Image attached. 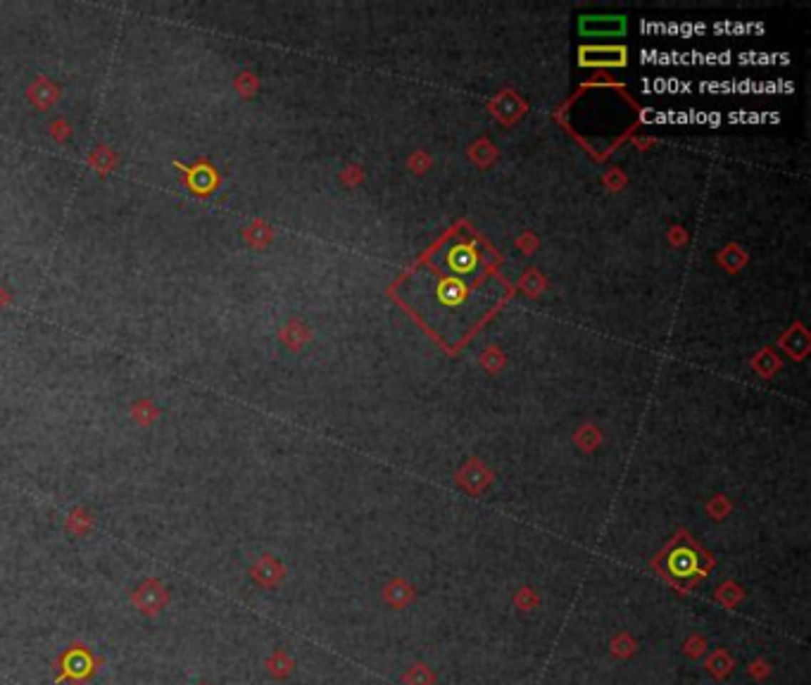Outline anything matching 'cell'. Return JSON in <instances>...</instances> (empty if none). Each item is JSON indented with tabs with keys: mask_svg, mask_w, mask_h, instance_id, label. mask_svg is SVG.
<instances>
[{
	"mask_svg": "<svg viewBox=\"0 0 811 685\" xmlns=\"http://www.w3.org/2000/svg\"><path fill=\"white\" fill-rule=\"evenodd\" d=\"M98 664L101 659L91 652L86 645H81V642H74V645H69L65 652L60 654L58 659V676H55V681H69V683H76V685H83L88 683L91 678L96 676L98 671Z\"/></svg>",
	"mask_w": 811,
	"mask_h": 685,
	"instance_id": "cell-1",
	"label": "cell"
},
{
	"mask_svg": "<svg viewBox=\"0 0 811 685\" xmlns=\"http://www.w3.org/2000/svg\"><path fill=\"white\" fill-rule=\"evenodd\" d=\"M131 602L141 614L155 616V614H160L169 602V592L158 578H146V581L138 583L136 590L131 592Z\"/></svg>",
	"mask_w": 811,
	"mask_h": 685,
	"instance_id": "cell-2",
	"label": "cell"
},
{
	"mask_svg": "<svg viewBox=\"0 0 811 685\" xmlns=\"http://www.w3.org/2000/svg\"><path fill=\"white\" fill-rule=\"evenodd\" d=\"M445 262H447V269L459 278H476L483 269L476 248L466 245V243H457V245L447 248Z\"/></svg>",
	"mask_w": 811,
	"mask_h": 685,
	"instance_id": "cell-3",
	"label": "cell"
},
{
	"mask_svg": "<svg viewBox=\"0 0 811 685\" xmlns=\"http://www.w3.org/2000/svg\"><path fill=\"white\" fill-rule=\"evenodd\" d=\"M174 164H176V167H179V169H183V174H186V181H188V188L193 191V193H198V196H205V193L215 191L217 186H219V174H217V169L212 167V164H208V162L195 164L193 169L183 167L181 162H174Z\"/></svg>",
	"mask_w": 811,
	"mask_h": 685,
	"instance_id": "cell-4",
	"label": "cell"
},
{
	"mask_svg": "<svg viewBox=\"0 0 811 685\" xmlns=\"http://www.w3.org/2000/svg\"><path fill=\"white\" fill-rule=\"evenodd\" d=\"M60 93H62L60 86H55L48 76H36L34 78V83L26 88V98H29L39 110H48V107H53L55 103H58Z\"/></svg>",
	"mask_w": 811,
	"mask_h": 685,
	"instance_id": "cell-5",
	"label": "cell"
},
{
	"mask_svg": "<svg viewBox=\"0 0 811 685\" xmlns=\"http://www.w3.org/2000/svg\"><path fill=\"white\" fill-rule=\"evenodd\" d=\"M253 576H255V581H257V583L267 585V588H272V585H276V583L281 581L283 569H281L279 562L272 559V557H262V559L253 567Z\"/></svg>",
	"mask_w": 811,
	"mask_h": 685,
	"instance_id": "cell-6",
	"label": "cell"
},
{
	"mask_svg": "<svg viewBox=\"0 0 811 685\" xmlns=\"http://www.w3.org/2000/svg\"><path fill=\"white\" fill-rule=\"evenodd\" d=\"M117 160H119L117 153H115V150H112L110 146H105V143H101V146H96L93 150H91V155H88L91 169H96L101 176H108L110 171L115 169Z\"/></svg>",
	"mask_w": 811,
	"mask_h": 685,
	"instance_id": "cell-7",
	"label": "cell"
},
{
	"mask_svg": "<svg viewBox=\"0 0 811 685\" xmlns=\"http://www.w3.org/2000/svg\"><path fill=\"white\" fill-rule=\"evenodd\" d=\"M158 417H160V410L155 407L153 400L141 397V400H136V402L131 405V421H133V424L151 426V424H155V421H158Z\"/></svg>",
	"mask_w": 811,
	"mask_h": 685,
	"instance_id": "cell-8",
	"label": "cell"
},
{
	"mask_svg": "<svg viewBox=\"0 0 811 685\" xmlns=\"http://www.w3.org/2000/svg\"><path fill=\"white\" fill-rule=\"evenodd\" d=\"M623 55H626L623 50H586V53H581V64H600V62L623 64L626 62Z\"/></svg>",
	"mask_w": 811,
	"mask_h": 685,
	"instance_id": "cell-9",
	"label": "cell"
},
{
	"mask_svg": "<svg viewBox=\"0 0 811 685\" xmlns=\"http://www.w3.org/2000/svg\"><path fill=\"white\" fill-rule=\"evenodd\" d=\"M91 526H93V517H91V512L83 509V507H79V509H74L72 514H69V519H67V531L69 533L86 535L91 531Z\"/></svg>",
	"mask_w": 811,
	"mask_h": 685,
	"instance_id": "cell-10",
	"label": "cell"
},
{
	"mask_svg": "<svg viewBox=\"0 0 811 685\" xmlns=\"http://www.w3.org/2000/svg\"><path fill=\"white\" fill-rule=\"evenodd\" d=\"M290 666H293V664H290V659L283 652H276V654H272L267 659V671L272 676H279V678L288 676L290 674Z\"/></svg>",
	"mask_w": 811,
	"mask_h": 685,
	"instance_id": "cell-11",
	"label": "cell"
},
{
	"mask_svg": "<svg viewBox=\"0 0 811 685\" xmlns=\"http://www.w3.org/2000/svg\"><path fill=\"white\" fill-rule=\"evenodd\" d=\"M48 133L53 136L55 141H60V143H65L69 136H72V126H69V121L67 119H53V124L48 126Z\"/></svg>",
	"mask_w": 811,
	"mask_h": 685,
	"instance_id": "cell-12",
	"label": "cell"
},
{
	"mask_svg": "<svg viewBox=\"0 0 811 685\" xmlns=\"http://www.w3.org/2000/svg\"><path fill=\"white\" fill-rule=\"evenodd\" d=\"M10 300H12L10 290L5 288V285H0V307H8V305H10Z\"/></svg>",
	"mask_w": 811,
	"mask_h": 685,
	"instance_id": "cell-13",
	"label": "cell"
},
{
	"mask_svg": "<svg viewBox=\"0 0 811 685\" xmlns=\"http://www.w3.org/2000/svg\"><path fill=\"white\" fill-rule=\"evenodd\" d=\"M198 685H210V683H198Z\"/></svg>",
	"mask_w": 811,
	"mask_h": 685,
	"instance_id": "cell-14",
	"label": "cell"
}]
</instances>
